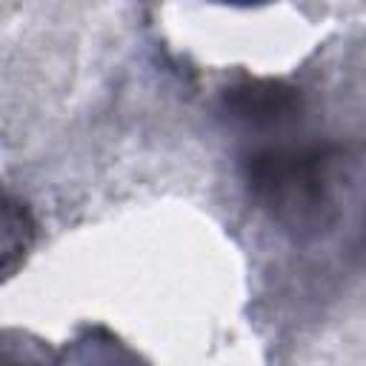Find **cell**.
<instances>
[{
  "label": "cell",
  "instance_id": "cell-1",
  "mask_svg": "<svg viewBox=\"0 0 366 366\" xmlns=\"http://www.w3.org/2000/svg\"><path fill=\"white\" fill-rule=\"evenodd\" d=\"M343 149L277 146L254 152L246 163L249 197L295 240L326 237L343 217Z\"/></svg>",
  "mask_w": 366,
  "mask_h": 366
},
{
  "label": "cell",
  "instance_id": "cell-2",
  "mask_svg": "<svg viewBox=\"0 0 366 366\" xmlns=\"http://www.w3.org/2000/svg\"><path fill=\"white\" fill-rule=\"evenodd\" d=\"M229 109L252 123H280L292 120L295 112L300 109V97L292 86L274 83V80H252L226 94Z\"/></svg>",
  "mask_w": 366,
  "mask_h": 366
}]
</instances>
